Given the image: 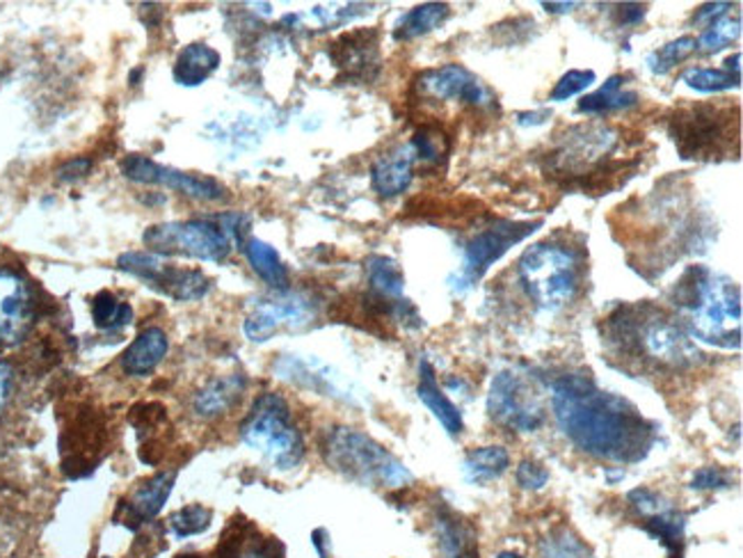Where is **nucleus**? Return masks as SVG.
<instances>
[{"label":"nucleus","mask_w":743,"mask_h":558,"mask_svg":"<svg viewBox=\"0 0 743 558\" xmlns=\"http://www.w3.org/2000/svg\"><path fill=\"white\" fill-rule=\"evenodd\" d=\"M552 408L563 435L597 461L640 463L657 440V425L634 403L597 387L584 373L552 380Z\"/></svg>","instance_id":"nucleus-1"},{"label":"nucleus","mask_w":743,"mask_h":558,"mask_svg":"<svg viewBox=\"0 0 743 558\" xmlns=\"http://www.w3.org/2000/svg\"><path fill=\"white\" fill-rule=\"evenodd\" d=\"M606 344L625 362L657 371H687L702 362L682 323L652 303L620 305L606 320Z\"/></svg>","instance_id":"nucleus-2"},{"label":"nucleus","mask_w":743,"mask_h":558,"mask_svg":"<svg viewBox=\"0 0 743 558\" xmlns=\"http://www.w3.org/2000/svg\"><path fill=\"white\" fill-rule=\"evenodd\" d=\"M670 301L691 339L723 350L741 346V288L728 275L689 266L675 282Z\"/></svg>","instance_id":"nucleus-3"},{"label":"nucleus","mask_w":743,"mask_h":558,"mask_svg":"<svg viewBox=\"0 0 743 558\" xmlns=\"http://www.w3.org/2000/svg\"><path fill=\"white\" fill-rule=\"evenodd\" d=\"M616 130L608 126H572L565 130L561 145L546 154L544 172L565 188L584 192L611 190L618 183V175L631 166L625 160H608V154L616 149Z\"/></svg>","instance_id":"nucleus-4"},{"label":"nucleus","mask_w":743,"mask_h":558,"mask_svg":"<svg viewBox=\"0 0 743 558\" xmlns=\"http://www.w3.org/2000/svg\"><path fill=\"white\" fill-rule=\"evenodd\" d=\"M739 106L691 104L668 117V136L684 160H725L739 156Z\"/></svg>","instance_id":"nucleus-5"},{"label":"nucleus","mask_w":743,"mask_h":558,"mask_svg":"<svg viewBox=\"0 0 743 558\" xmlns=\"http://www.w3.org/2000/svg\"><path fill=\"white\" fill-rule=\"evenodd\" d=\"M320 453L337 474L352 483L399 489L414 481L412 472L394 453L386 451L367 433L348 429V425H337V429L328 431Z\"/></svg>","instance_id":"nucleus-6"},{"label":"nucleus","mask_w":743,"mask_h":558,"mask_svg":"<svg viewBox=\"0 0 743 558\" xmlns=\"http://www.w3.org/2000/svg\"><path fill=\"white\" fill-rule=\"evenodd\" d=\"M520 282L529 298L549 312L570 305L581 286L579 254L556 241H542L524 250L517 264Z\"/></svg>","instance_id":"nucleus-7"},{"label":"nucleus","mask_w":743,"mask_h":558,"mask_svg":"<svg viewBox=\"0 0 743 558\" xmlns=\"http://www.w3.org/2000/svg\"><path fill=\"white\" fill-rule=\"evenodd\" d=\"M245 446L262 453L277 470H294L305 457V440L284 397L275 391L262 393L241 423Z\"/></svg>","instance_id":"nucleus-8"},{"label":"nucleus","mask_w":743,"mask_h":558,"mask_svg":"<svg viewBox=\"0 0 743 558\" xmlns=\"http://www.w3.org/2000/svg\"><path fill=\"white\" fill-rule=\"evenodd\" d=\"M142 243L158 256L183 254L211 264H222L232 252V239L222 224L209 220L163 222L149 227Z\"/></svg>","instance_id":"nucleus-9"},{"label":"nucleus","mask_w":743,"mask_h":558,"mask_svg":"<svg viewBox=\"0 0 743 558\" xmlns=\"http://www.w3.org/2000/svg\"><path fill=\"white\" fill-rule=\"evenodd\" d=\"M540 227H542L540 220L535 222L495 220L492 224L482 227L480 232H476L465 243L463 269L460 273H456L448 280L450 288H454L456 293H465L467 288H471L512 245L527 241Z\"/></svg>","instance_id":"nucleus-10"},{"label":"nucleus","mask_w":743,"mask_h":558,"mask_svg":"<svg viewBox=\"0 0 743 558\" xmlns=\"http://www.w3.org/2000/svg\"><path fill=\"white\" fill-rule=\"evenodd\" d=\"M488 414L510 433H535L544 423L538 389L512 369L495 376L488 393Z\"/></svg>","instance_id":"nucleus-11"},{"label":"nucleus","mask_w":743,"mask_h":558,"mask_svg":"<svg viewBox=\"0 0 743 558\" xmlns=\"http://www.w3.org/2000/svg\"><path fill=\"white\" fill-rule=\"evenodd\" d=\"M117 266L124 273L147 282L151 288L166 293L170 298L181 303L200 301L211 291V280L202 271L172 266L158 254L126 252L117 259Z\"/></svg>","instance_id":"nucleus-12"},{"label":"nucleus","mask_w":743,"mask_h":558,"mask_svg":"<svg viewBox=\"0 0 743 558\" xmlns=\"http://www.w3.org/2000/svg\"><path fill=\"white\" fill-rule=\"evenodd\" d=\"M414 87L418 90V96L433 98V102H454L474 110L497 108V94L463 64L450 62L444 67L418 74Z\"/></svg>","instance_id":"nucleus-13"},{"label":"nucleus","mask_w":743,"mask_h":558,"mask_svg":"<svg viewBox=\"0 0 743 558\" xmlns=\"http://www.w3.org/2000/svg\"><path fill=\"white\" fill-rule=\"evenodd\" d=\"M121 175L128 181L145 183V186H166L170 190H177L190 200L198 202H222L227 200V188H224L220 181L202 175H188L168 166H158L156 160L131 154L126 156L121 162Z\"/></svg>","instance_id":"nucleus-14"},{"label":"nucleus","mask_w":743,"mask_h":558,"mask_svg":"<svg viewBox=\"0 0 743 558\" xmlns=\"http://www.w3.org/2000/svg\"><path fill=\"white\" fill-rule=\"evenodd\" d=\"M316 318V303L309 301L307 295H284V298H273L266 303H258L252 314L245 318L243 333L250 341L264 344L273 339L282 327H298L309 325Z\"/></svg>","instance_id":"nucleus-15"},{"label":"nucleus","mask_w":743,"mask_h":558,"mask_svg":"<svg viewBox=\"0 0 743 558\" xmlns=\"http://www.w3.org/2000/svg\"><path fill=\"white\" fill-rule=\"evenodd\" d=\"M275 373L305 389H311L320 397H332L343 403H360V393H354V387L343 380L341 373H337L326 362H320L309 355H282L275 362Z\"/></svg>","instance_id":"nucleus-16"},{"label":"nucleus","mask_w":743,"mask_h":558,"mask_svg":"<svg viewBox=\"0 0 743 558\" xmlns=\"http://www.w3.org/2000/svg\"><path fill=\"white\" fill-rule=\"evenodd\" d=\"M328 55L341 72V81L369 83L380 72V32L375 28L346 32L328 49Z\"/></svg>","instance_id":"nucleus-17"},{"label":"nucleus","mask_w":743,"mask_h":558,"mask_svg":"<svg viewBox=\"0 0 743 558\" xmlns=\"http://www.w3.org/2000/svg\"><path fill=\"white\" fill-rule=\"evenodd\" d=\"M35 318V303H32L25 280L12 271H0V341H21Z\"/></svg>","instance_id":"nucleus-18"},{"label":"nucleus","mask_w":743,"mask_h":558,"mask_svg":"<svg viewBox=\"0 0 743 558\" xmlns=\"http://www.w3.org/2000/svg\"><path fill=\"white\" fill-rule=\"evenodd\" d=\"M414 162L416 160L410 145L380 156L371 168L373 190L384 200L403 194L414 179Z\"/></svg>","instance_id":"nucleus-19"},{"label":"nucleus","mask_w":743,"mask_h":558,"mask_svg":"<svg viewBox=\"0 0 743 558\" xmlns=\"http://www.w3.org/2000/svg\"><path fill=\"white\" fill-rule=\"evenodd\" d=\"M416 393H418V399H422V403L433 412V417L444 425V431L448 435H460L463 433V429H465L463 412L439 389L435 369H433V365L428 362V359H422V362H418V387H416Z\"/></svg>","instance_id":"nucleus-20"},{"label":"nucleus","mask_w":743,"mask_h":558,"mask_svg":"<svg viewBox=\"0 0 743 558\" xmlns=\"http://www.w3.org/2000/svg\"><path fill=\"white\" fill-rule=\"evenodd\" d=\"M168 348H170L168 335L160 330V327H147V330L140 333L121 355L124 373L134 378L149 376L160 362H163Z\"/></svg>","instance_id":"nucleus-21"},{"label":"nucleus","mask_w":743,"mask_h":558,"mask_svg":"<svg viewBox=\"0 0 743 558\" xmlns=\"http://www.w3.org/2000/svg\"><path fill=\"white\" fill-rule=\"evenodd\" d=\"M245 387L247 382L245 376L241 373L220 376L198 391V397L192 399V408H195V412L204 419L220 417L224 412H230L241 401Z\"/></svg>","instance_id":"nucleus-22"},{"label":"nucleus","mask_w":743,"mask_h":558,"mask_svg":"<svg viewBox=\"0 0 743 558\" xmlns=\"http://www.w3.org/2000/svg\"><path fill=\"white\" fill-rule=\"evenodd\" d=\"M174 483H177V474L174 472H160V474L142 481L134 489L131 499L126 502L128 515H131L138 522L153 519L160 510H163V506L168 504Z\"/></svg>","instance_id":"nucleus-23"},{"label":"nucleus","mask_w":743,"mask_h":558,"mask_svg":"<svg viewBox=\"0 0 743 558\" xmlns=\"http://www.w3.org/2000/svg\"><path fill=\"white\" fill-rule=\"evenodd\" d=\"M220 67V53L206 44H188L174 60V81L183 87H198L206 83Z\"/></svg>","instance_id":"nucleus-24"},{"label":"nucleus","mask_w":743,"mask_h":558,"mask_svg":"<svg viewBox=\"0 0 743 558\" xmlns=\"http://www.w3.org/2000/svg\"><path fill=\"white\" fill-rule=\"evenodd\" d=\"M625 76H611L597 92L581 98L576 110L586 115H608L634 108L638 104V94L634 90H625Z\"/></svg>","instance_id":"nucleus-25"},{"label":"nucleus","mask_w":743,"mask_h":558,"mask_svg":"<svg viewBox=\"0 0 743 558\" xmlns=\"http://www.w3.org/2000/svg\"><path fill=\"white\" fill-rule=\"evenodd\" d=\"M243 248H245V256L250 261L252 271L258 277L277 291L288 288V271L284 266L279 252L270 243L258 241V239H247Z\"/></svg>","instance_id":"nucleus-26"},{"label":"nucleus","mask_w":743,"mask_h":558,"mask_svg":"<svg viewBox=\"0 0 743 558\" xmlns=\"http://www.w3.org/2000/svg\"><path fill=\"white\" fill-rule=\"evenodd\" d=\"M450 14V8L446 3H424L416 6L410 12H405L396 28H394V40L396 42H412L416 38H424L435 28H439Z\"/></svg>","instance_id":"nucleus-27"},{"label":"nucleus","mask_w":743,"mask_h":558,"mask_svg":"<svg viewBox=\"0 0 743 558\" xmlns=\"http://www.w3.org/2000/svg\"><path fill=\"white\" fill-rule=\"evenodd\" d=\"M367 275L371 284V293L378 295L382 301L399 303L403 301V288H405V277L401 266L390 256H380L373 254L367 259Z\"/></svg>","instance_id":"nucleus-28"},{"label":"nucleus","mask_w":743,"mask_h":558,"mask_svg":"<svg viewBox=\"0 0 743 558\" xmlns=\"http://www.w3.org/2000/svg\"><path fill=\"white\" fill-rule=\"evenodd\" d=\"M510 467V455L503 446H480L467 453L463 463V474L469 483H488L506 474Z\"/></svg>","instance_id":"nucleus-29"},{"label":"nucleus","mask_w":743,"mask_h":558,"mask_svg":"<svg viewBox=\"0 0 743 558\" xmlns=\"http://www.w3.org/2000/svg\"><path fill=\"white\" fill-rule=\"evenodd\" d=\"M684 527L687 517L672 506L645 522V531L668 549L670 558H684Z\"/></svg>","instance_id":"nucleus-30"},{"label":"nucleus","mask_w":743,"mask_h":558,"mask_svg":"<svg viewBox=\"0 0 743 558\" xmlns=\"http://www.w3.org/2000/svg\"><path fill=\"white\" fill-rule=\"evenodd\" d=\"M410 147L414 151L416 162H424V166H439L450 151V140L439 126L426 124L416 130Z\"/></svg>","instance_id":"nucleus-31"},{"label":"nucleus","mask_w":743,"mask_h":558,"mask_svg":"<svg viewBox=\"0 0 743 558\" xmlns=\"http://www.w3.org/2000/svg\"><path fill=\"white\" fill-rule=\"evenodd\" d=\"M540 558H595L572 529L559 527L540 540Z\"/></svg>","instance_id":"nucleus-32"},{"label":"nucleus","mask_w":743,"mask_h":558,"mask_svg":"<svg viewBox=\"0 0 743 558\" xmlns=\"http://www.w3.org/2000/svg\"><path fill=\"white\" fill-rule=\"evenodd\" d=\"M92 318L102 330H117L134 320V309L110 291H102L92 303Z\"/></svg>","instance_id":"nucleus-33"},{"label":"nucleus","mask_w":743,"mask_h":558,"mask_svg":"<svg viewBox=\"0 0 743 558\" xmlns=\"http://www.w3.org/2000/svg\"><path fill=\"white\" fill-rule=\"evenodd\" d=\"M682 83H687L696 92L714 94V92H725V90L741 87V74H734L725 67H721V70L691 67L682 74Z\"/></svg>","instance_id":"nucleus-34"},{"label":"nucleus","mask_w":743,"mask_h":558,"mask_svg":"<svg viewBox=\"0 0 743 558\" xmlns=\"http://www.w3.org/2000/svg\"><path fill=\"white\" fill-rule=\"evenodd\" d=\"M211 519H213V513L206 506L192 504V506L181 508L168 519V531L174 540L192 538V536L204 534L211 527Z\"/></svg>","instance_id":"nucleus-35"},{"label":"nucleus","mask_w":743,"mask_h":558,"mask_svg":"<svg viewBox=\"0 0 743 558\" xmlns=\"http://www.w3.org/2000/svg\"><path fill=\"white\" fill-rule=\"evenodd\" d=\"M698 51V42L696 38H680V40H675V42H668L666 46H661L659 51L650 53L648 55V67L652 74L657 76H664L668 74L672 67H677V64L684 62L689 55H693Z\"/></svg>","instance_id":"nucleus-36"},{"label":"nucleus","mask_w":743,"mask_h":558,"mask_svg":"<svg viewBox=\"0 0 743 558\" xmlns=\"http://www.w3.org/2000/svg\"><path fill=\"white\" fill-rule=\"evenodd\" d=\"M741 38V19L739 17H723L719 21H714L712 25H707L702 30V35L698 42V49L702 53H719L723 49H728L732 42H736Z\"/></svg>","instance_id":"nucleus-37"},{"label":"nucleus","mask_w":743,"mask_h":558,"mask_svg":"<svg viewBox=\"0 0 743 558\" xmlns=\"http://www.w3.org/2000/svg\"><path fill=\"white\" fill-rule=\"evenodd\" d=\"M595 81L597 76L593 70H572L561 76V81L556 83L552 94H549V98H552V102H567V98L586 92Z\"/></svg>","instance_id":"nucleus-38"},{"label":"nucleus","mask_w":743,"mask_h":558,"mask_svg":"<svg viewBox=\"0 0 743 558\" xmlns=\"http://www.w3.org/2000/svg\"><path fill=\"white\" fill-rule=\"evenodd\" d=\"M629 504L643 515V517H655L664 510L670 508V504L664 502V497L659 495V492L650 489V487H636L629 492Z\"/></svg>","instance_id":"nucleus-39"},{"label":"nucleus","mask_w":743,"mask_h":558,"mask_svg":"<svg viewBox=\"0 0 743 558\" xmlns=\"http://www.w3.org/2000/svg\"><path fill=\"white\" fill-rule=\"evenodd\" d=\"M514 478H517V485H520L522 489L535 492V489H542L546 485L549 472L538 461H522L520 467H517V472H514Z\"/></svg>","instance_id":"nucleus-40"},{"label":"nucleus","mask_w":743,"mask_h":558,"mask_svg":"<svg viewBox=\"0 0 743 558\" xmlns=\"http://www.w3.org/2000/svg\"><path fill=\"white\" fill-rule=\"evenodd\" d=\"M730 485H732V478L721 467H702L691 478L693 489H725Z\"/></svg>","instance_id":"nucleus-41"},{"label":"nucleus","mask_w":743,"mask_h":558,"mask_svg":"<svg viewBox=\"0 0 743 558\" xmlns=\"http://www.w3.org/2000/svg\"><path fill=\"white\" fill-rule=\"evenodd\" d=\"M730 10H732L730 3H709V6H702V8L693 14V21H696L698 25L707 28V25H712L714 21L728 17Z\"/></svg>","instance_id":"nucleus-42"},{"label":"nucleus","mask_w":743,"mask_h":558,"mask_svg":"<svg viewBox=\"0 0 743 558\" xmlns=\"http://www.w3.org/2000/svg\"><path fill=\"white\" fill-rule=\"evenodd\" d=\"M92 168V160L89 158H74L70 162H64V166L57 170V177L62 181H76L81 177H85Z\"/></svg>","instance_id":"nucleus-43"},{"label":"nucleus","mask_w":743,"mask_h":558,"mask_svg":"<svg viewBox=\"0 0 743 558\" xmlns=\"http://www.w3.org/2000/svg\"><path fill=\"white\" fill-rule=\"evenodd\" d=\"M645 12H648V8L645 6H636V3H625V6H618V23L620 25H631V23H640Z\"/></svg>","instance_id":"nucleus-44"},{"label":"nucleus","mask_w":743,"mask_h":558,"mask_svg":"<svg viewBox=\"0 0 743 558\" xmlns=\"http://www.w3.org/2000/svg\"><path fill=\"white\" fill-rule=\"evenodd\" d=\"M549 117H552V113H549V110L520 113V115H517V124H520V126H538V124H544Z\"/></svg>","instance_id":"nucleus-45"},{"label":"nucleus","mask_w":743,"mask_h":558,"mask_svg":"<svg viewBox=\"0 0 743 558\" xmlns=\"http://www.w3.org/2000/svg\"><path fill=\"white\" fill-rule=\"evenodd\" d=\"M10 382H12V371L6 365H0V408L6 406L10 397Z\"/></svg>","instance_id":"nucleus-46"},{"label":"nucleus","mask_w":743,"mask_h":558,"mask_svg":"<svg viewBox=\"0 0 743 558\" xmlns=\"http://www.w3.org/2000/svg\"><path fill=\"white\" fill-rule=\"evenodd\" d=\"M542 8L552 14H567L574 8H579V3H542Z\"/></svg>","instance_id":"nucleus-47"},{"label":"nucleus","mask_w":743,"mask_h":558,"mask_svg":"<svg viewBox=\"0 0 743 558\" xmlns=\"http://www.w3.org/2000/svg\"><path fill=\"white\" fill-rule=\"evenodd\" d=\"M497 558H524V556H520L517 551H501Z\"/></svg>","instance_id":"nucleus-48"},{"label":"nucleus","mask_w":743,"mask_h":558,"mask_svg":"<svg viewBox=\"0 0 743 558\" xmlns=\"http://www.w3.org/2000/svg\"><path fill=\"white\" fill-rule=\"evenodd\" d=\"M458 558H478V551L471 549V551H467V554H463V556H458Z\"/></svg>","instance_id":"nucleus-49"},{"label":"nucleus","mask_w":743,"mask_h":558,"mask_svg":"<svg viewBox=\"0 0 743 558\" xmlns=\"http://www.w3.org/2000/svg\"><path fill=\"white\" fill-rule=\"evenodd\" d=\"M245 558H264L262 554H250V556H245Z\"/></svg>","instance_id":"nucleus-50"},{"label":"nucleus","mask_w":743,"mask_h":558,"mask_svg":"<svg viewBox=\"0 0 743 558\" xmlns=\"http://www.w3.org/2000/svg\"><path fill=\"white\" fill-rule=\"evenodd\" d=\"M179 558H198V556H179Z\"/></svg>","instance_id":"nucleus-51"}]
</instances>
